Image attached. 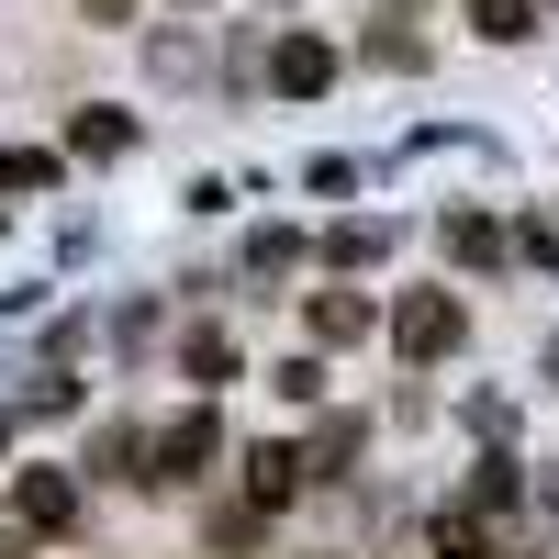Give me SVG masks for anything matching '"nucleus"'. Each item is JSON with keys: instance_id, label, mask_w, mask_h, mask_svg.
I'll return each instance as SVG.
<instances>
[{"instance_id": "obj_1", "label": "nucleus", "mask_w": 559, "mask_h": 559, "mask_svg": "<svg viewBox=\"0 0 559 559\" xmlns=\"http://www.w3.org/2000/svg\"><path fill=\"white\" fill-rule=\"evenodd\" d=\"M392 347H403L414 369L448 358V347H459V302H448V292H403V302H392Z\"/></svg>"}, {"instance_id": "obj_2", "label": "nucleus", "mask_w": 559, "mask_h": 559, "mask_svg": "<svg viewBox=\"0 0 559 559\" xmlns=\"http://www.w3.org/2000/svg\"><path fill=\"white\" fill-rule=\"evenodd\" d=\"M269 90L280 102H324V90H336V45L324 34H280L269 45Z\"/></svg>"}, {"instance_id": "obj_3", "label": "nucleus", "mask_w": 559, "mask_h": 559, "mask_svg": "<svg viewBox=\"0 0 559 559\" xmlns=\"http://www.w3.org/2000/svg\"><path fill=\"white\" fill-rule=\"evenodd\" d=\"M12 515L34 537H68L79 526V471H12Z\"/></svg>"}, {"instance_id": "obj_4", "label": "nucleus", "mask_w": 559, "mask_h": 559, "mask_svg": "<svg viewBox=\"0 0 559 559\" xmlns=\"http://www.w3.org/2000/svg\"><path fill=\"white\" fill-rule=\"evenodd\" d=\"M213 448H224V426H213V414H179V426L157 437V471H146V481H191Z\"/></svg>"}, {"instance_id": "obj_5", "label": "nucleus", "mask_w": 559, "mask_h": 559, "mask_svg": "<svg viewBox=\"0 0 559 559\" xmlns=\"http://www.w3.org/2000/svg\"><path fill=\"white\" fill-rule=\"evenodd\" d=\"M302 324H313V347H358V336H369V302H358V292H313Z\"/></svg>"}, {"instance_id": "obj_6", "label": "nucleus", "mask_w": 559, "mask_h": 559, "mask_svg": "<svg viewBox=\"0 0 559 559\" xmlns=\"http://www.w3.org/2000/svg\"><path fill=\"white\" fill-rule=\"evenodd\" d=\"M247 492H258L269 515H280V503L302 492V448H247Z\"/></svg>"}, {"instance_id": "obj_7", "label": "nucleus", "mask_w": 559, "mask_h": 559, "mask_svg": "<svg viewBox=\"0 0 559 559\" xmlns=\"http://www.w3.org/2000/svg\"><path fill=\"white\" fill-rule=\"evenodd\" d=\"M471 34L481 45H526L537 34V0H471Z\"/></svg>"}, {"instance_id": "obj_8", "label": "nucleus", "mask_w": 559, "mask_h": 559, "mask_svg": "<svg viewBox=\"0 0 559 559\" xmlns=\"http://www.w3.org/2000/svg\"><path fill=\"white\" fill-rule=\"evenodd\" d=\"M68 146H79V157H123V146H134V123H123V112H79V123H68Z\"/></svg>"}, {"instance_id": "obj_9", "label": "nucleus", "mask_w": 559, "mask_h": 559, "mask_svg": "<svg viewBox=\"0 0 559 559\" xmlns=\"http://www.w3.org/2000/svg\"><path fill=\"white\" fill-rule=\"evenodd\" d=\"M45 179H57V157H45V146H12V157H0V191H45Z\"/></svg>"}, {"instance_id": "obj_10", "label": "nucleus", "mask_w": 559, "mask_h": 559, "mask_svg": "<svg viewBox=\"0 0 559 559\" xmlns=\"http://www.w3.org/2000/svg\"><path fill=\"white\" fill-rule=\"evenodd\" d=\"M448 247H459V258H503V224H481V213H459V224H448Z\"/></svg>"}, {"instance_id": "obj_11", "label": "nucleus", "mask_w": 559, "mask_h": 559, "mask_svg": "<svg viewBox=\"0 0 559 559\" xmlns=\"http://www.w3.org/2000/svg\"><path fill=\"white\" fill-rule=\"evenodd\" d=\"M191 369H202V381H236V347H224L213 324H202V336H191Z\"/></svg>"}, {"instance_id": "obj_12", "label": "nucleus", "mask_w": 559, "mask_h": 559, "mask_svg": "<svg viewBox=\"0 0 559 559\" xmlns=\"http://www.w3.org/2000/svg\"><path fill=\"white\" fill-rule=\"evenodd\" d=\"M437 559H481V526H471V515H448V526H437Z\"/></svg>"}, {"instance_id": "obj_13", "label": "nucleus", "mask_w": 559, "mask_h": 559, "mask_svg": "<svg viewBox=\"0 0 559 559\" xmlns=\"http://www.w3.org/2000/svg\"><path fill=\"white\" fill-rule=\"evenodd\" d=\"M79 12H90V23H123V0H79Z\"/></svg>"}]
</instances>
